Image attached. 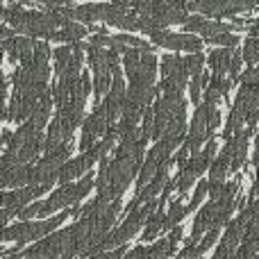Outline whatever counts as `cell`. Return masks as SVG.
I'll use <instances>...</instances> for the list:
<instances>
[{
    "label": "cell",
    "instance_id": "obj_12",
    "mask_svg": "<svg viewBox=\"0 0 259 259\" xmlns=\"http://www.w3.org/2000/svg\"><path fill=\"white\" fill-rule=\"evenodd\" d=\"M232 32H241V30H239V27H234L232 23L207 21L205 30H202L200 34H202V41H205V44H209V41H211V39H216V36H221V34H232Z\"/></svg>",
    "mask_w": 259,
    "mask_h": 259
},
{
    "label": "cell",
    "instance_id": "obj_16",
    "mask_svg": "<svg viewBox=\"0 0 259 259\" xmlns=\"http://www.w3.org/2000/svg\"><path fill=\"white\" fill-rule=\"evenodd\" d=\"M71 55H73V46H59L53 50V59H55V73L59 77L66 73L68 64H71Z\"/></svg>",
    "mask_w": 259,
    "mask_h": 259
},
{
    "label": "cell",
    "instance_id": "obj_42",
    "mask_svg": "<svg viewBox=\"0 0 259 259\" xmlns=\"http://www.w3.org/2000/svg\"><path fill=\"white\" fill-rule=\"evenodd\" d=\"M82 259H96V257H82Z\"/></svg>",
    "mask_w": 259,
    "mask_h": 259
},
{
    "label": "cell",
    "instance_id": "obj_5",
    "mask_svg": "<svg viewBox=\"0 0 259 259\" xmlns=\"http://www.w3.org/2000/svg\"><path fill=\"white\" fill-rule=\"evenodd\" d=\"M255 3H196V12H202L205 16L211 18H221V16H234L239 12H246V9H252Z\"/></svg>",
    "mask_w": 259,
    "mask_h": 259
},
{
    "label": "cell",
    "instance_id": "obj_20",
    "mask_svg": "<svg viewBox=\"0 0 259 259\" xmlns=\"http://www.w3.org/2000/svg\"><path fill=\"white\" fill-rule=\"evenodd\" d=\"M241 57L246 59L250 66H259V41L257 39H250V36H248L243 48H241Z\"/></svg>",
    "mask_w": 259,
    "mask_h": 259
},
{
    "label": "cell",
    "instance_id": "obj_37",
    "mask_svg": "<svg viewBox=\"0 0 259 259\" xmlns=\"http://www.w3.org/2000/svg\"><path fill=\"white\" fill-rule=\"evenodd\" d=\"M198 257H200V255H198V248L196 246H184V250L180 252L175 259H198Z\"/></svg>",
    "mask_w": 259,
    "mask_h": 259
},
{
    "label": "cell",
    "instance_id": "obj_17",
    "mask_svg": "<svg viewBox=\"0 0 259 259\" xmlns=\"http://www.w3.org/2000/svg\"><path fill=\"white\" fill-rule=\"evenodd\" d=\"M182 200L184 198H178V200H173L170 202V209H168V214H166V219H164V230H173V225H178L180 221L184 219V205H182Z\"/></svg>",
    "mask_w": 259,
    "mask_h": 259
},
{
    "label": "cell",
    "instance_id": "obj_39",
    "mask_svg": "<svg viewBox=\"0 0 259 259\" xmlns=\"http://www.w3.org/2000/svg\"><path fill=\"white\" fill-rule=\"evenodd\" d=\"M12 36H16V34H14L12 27L0 25V41H7V39H12Z\"/></svg>",
    "mask_w": 259,
    "mask_h": 259
},
{
    "label": "cell",
    "instance_id": "obj_15",
    "mask_svg": "<svg viewBox=\"0 0 259 259\" xmlns=\"http://www.w3.org/2000/svg\"><path fill=\"white\" fill-rule=\"evenodd\" d=\"M87 62H89V66L94 68V73L98 75V73H109L107 71V59H105V53L107 50H103V48H96V46H87Z\"/></svg>",
    "mask_w": 259,
    "mask_h": 259
},
{
    "label": "cell",
    "instance_id": "obj_4",
    "mask_svg": "<svg viewBox=\"0 0 259 259\" xmlns=\"http://www.w3.org/2000/svg\"><path fill=\"white\" fill-rule=\"evenodd\" d=\"M71 205H77V200H75V182L64 184V187H59L57 191L50 193V198L48 200H44V205H41L39 216H44L46 219V216H50L53 211L62 209V207H71Z\"/></svg>",
    "mask_w": 259,
    "mask_h": 259
},
{
    "label": "cell",
    "instance_id": "obj_7",
    "mask_svg": "<svg viewBox=\"0 0 259 259\" xmlns=\"http://www.w3.org/2000/svg\"><path fill=\"white\" fill-rule=\"evenodd\" d=\"M259 107V87H243L237 91V98H234L232 109H237L239 114H243V118Z\"/></svg>",
    "mask_w": 259,
    "mask_h": 259
},
{
    "label": "cell",
    "instance_id": "obj_13",
    "mask_svg": "<svg viewBox=\"0 0 259 259\" xmlns=\"http://www.w3.org/2000/svg\"><path fill=\"white\" fill-rule=\"evenodd\" d=\"M75 12H77V18L89 25H94L96 21H100L105 14V5H98V3H87V5H75Z\"/></svg>",
    "mask_w": 259,
    "mask_h": 259
},
{
    "label": "cell",
    "instance_id": "obj_33",
    "mask_svg": "<svg viewBox=\"0 0 259 259\" xmlns=\"http://www.w3.org/2000/svg\"><path fill=\"white\" fill-rule=\"evenodd\" d=\"M41 205H44V202H41V200H34V202H32V205H27L25 209H23V211H21V214H18V216H21L23 221H27V219H34V216H39V211H41Z\"/></svg>",
    "mask_w": 259,
    "mask_h": 259
},
{
    "label": "cell",
    "instance_id": "obj_8",
    "mask_svg": "<svg viewBox=\"0 0 259 259\" xmlns=\"http://www.w3.org/2000/svg\"><path fill=\"white\" fill-rule=\"evenodd\" d=\"M91 168V164L84 159V155H80V157H75V159H68L66 164L59 168V173H57V182L62 184H71V180H75V178H82V173L87 175V170Z\"/></svg>",
    "mask_w": 259,
    "mask_h": 259
},
{
    "label": "cell",
    "instance_id": "obj_9",
    "mask_svg": "<svg viewBox=\"0 0 259 259\" xmlns=\"http://www.w3.org/2000/svg\"><path fill=\"white\" fill-rule=\"evenodd\" d=\"M89 34L87 27L82 23H66L62 30H57L50 39L53 41H62L64 46H73V44H82V39Z\"/></svg>",
    "mask_w": 259,
    "mask_h": 259
},
{
    "label": "cell",
    "instance_id": "obj_3",
    "mask_svg": "<svg viewBox=\"0 0 259 259\" xmlns=\"http://www.w3.org/2000/svg\"><path fill=\"white\" fill-rule=\"evenodd\" d=\"M125 91H127V87H125V80H123L121 73L112 75V87H109L107 96H105V100H103V107L107 109L112 121L123 112V107H125Z\"/></svg>",
    "mask_w": 259,
    "mask_h": 259
},
{
    "label": "cell",
    "instance_id": "obj_28",
    "mask_svg": "<svg viewBox=\"0 0 259 259\" xmlns=\"http://www.w3.org/2000/svg\"><path fill=\"white\" fill-rule=\"evenodd\" d=\"M94 184L98 187V191L100 189H107L109 184H112V173H109V161L107 159H103V164H100V173H98V178L94 180Z\"/></svg>",
    "mask_w": 259,
    "mask_h": 259
},
{
    "label": "cell",
    "instance_id": "obj_21",
    "mask_svg": "<svg viewBox=\"0 0 259 259\" xmlns=\"http://www.w3.org/2000/svg\"><path fill=\"white\" fill-rule=\"evenodd\" d=\"M89 91H91V80H89V75H82L80 80H77L75 89H73L71 100H73V103L84 105V103H87V96H89Z\"/></svg>",
    "mask_w": 259,
    "mask_h": 259
},
{
    "label": "cell",
    "instance_id": "obj_31",
    "mask_svg": "<svg viewBox=\"0 0 259 259\" xmlns=\"http://www.w3.org/2000/svg\"><path fill=\"white\" fill-rule=\"evenodd\" d=\"M207 25V18L205 16H189V21L184 23V34H189V32H202Z\"/></svg>",
    "mask_w": 259,
    "mask_h": 259
},
{
    "label": "cell",
    "instance_id": "obj_30",
    "mask_svg": "<svg viewBox=\"0 0 259 259\" xmlns=\"http://www.w3.org/2000/svg\"><path fill=\"white\" fill-rule=\"evenodd\" d=\"M223 98L221 96V91H219V84H216V77H211L209 80V84H207V91H205V100L202 103H207V105H214L216 107V103Z\"/></svg>",
    "mask_w": 259,
    "mask_h": 259
},
{
    "label": "cell",
    "instance_id": "obj_40",
    "mask_svg": "<svg viewBox=\"0 0 259 259\" xmlns=\"http://www.w3.org/2000/svg\"><path fill=\"white\" fill-rule=\"evenodd\" d=\"M7 98V80H5V75L0 73V100Z\"/></svg>",
    "mask_w": 259,
    "mask_h": 259
},
{
    "label": "cell",
    "instance_id": "obj_18",
    "mask_svg": "<svg viewBox=\"0 0 259 259\" xmlns=\"http://www.w3.org/2000/svg\"><path fill=\"white\" fill-rule=\"evenodd\" d=\"M182 66H184V71H187L191 77L193 75H200L202 66H205V55H202V53L187 55V57H182Z\"/></svg>",
    "mask_w": 259,
    "mask_h": 259
},
{
    "label": "cell",
    "instance_id": "obj_19",
    "mask_svg": "<svg viewBox=\"0 0 259 259\" xmlns=\"http://www.w3.org/2000/svg\"><path fill=\"white\" fill-rule=\"evenodd\" d=\"M53 57L48 41H36L34 44V53H32V64L34 66H48V59Z\"/></svg>",
    "mask_w": 259,
    "mask_h": 259
},
{
    "label": "cell",
    "instance_id": "obj_29",
    "mask_svg": "<svg viewBox=\"0 0 259 259\" xmlns=\"http://www.w3.org/2000/svg\"><path fill=\"white\" fill-rule=\"evenodd\" d=\"M180 62H182V57H178V55H164V59H161V75L164 77L173 75V71L180 66Z\"/></svg>",
    "mask_w": 259,
    "mask_h": 259
},
{
    "label": "cell",
    "instance_id": "obj_44",
    "mask_svg": "<svg viewBox=\"0 0 259 259\" xmlns=\"http://www.w3.org/2000/svg\"><path fill=\"white\" fill-rule=\"evenodd\" d=\"M0 193H3V191H0Z\"/></svg>",
    "mask_w": 259,
    "mask_h": 259
},
{
    "label": "cell",
    "instance_id": "obj_35",
    "mask_svg": "<svg viewBox=\"0 0 259 259\" xmlns=\"http://www.w3.org/2000/svg\"><path fill=\"white\" fill-rule=\"evenodd\" d=\"M123 259H148V248L146 246H137L132 250H127V255Z\"/></svg>",
    "mask_w": 259,
    "mask_h": 259
},
{
    "label": "cell",
    "instance_id": "obj_41",
    "mask_svg": "<svg viewBox=\"0 0 259 259\" xmlns=\"http://www.w3.org/2000/svg\"><path fill=\"white\" fill-rule=\"evenodd\" d=\"M7 121V107H5V100H0V123Z\"/></svg>",
    "mask_w": 259,
    "mask_h": 259
},
{
    "label": "cell",
    "instance_id": "obj_2",
    "mask_svg": "<svg viewBox=\"0 0 259 259\" xmlns=\"http://www.w3.org/2000/svg\"><path fill=\"white\" fill-rule=\"evenodd\" d=\"M68 216H71V211L64 209V214L50 216V219H44V221H27V232H25V237H23V241H18V243L25 246L27 241H39V239L48 237V234H53L55 230L64 223V219H68Z\"/></svg>",
    "mask_w": 259,
    "mask_h": 259
},
{
    "label": "cell",
    "instance_id": "obj_6",
    "mask_svg": "<svg viewBox=\"0 0 259 259\" xmlns=\"http://www.w3.org/2000/svg\"><path fill=\"white\" fill-rule=\"evenodd\" d=\"M230 161H232V139L225 141V146L221 148V152L214 157L209 166V180L211 182H223V178L230 170Z\"/></svg>",
    "mask_w": 259,
    "mask_h": 259
},
{
    "label": "cell",
    "instance_id": "obj_26",
    "mask_svg": "<svg viewBox=\"0 0 259 259\" xmlns=\"http://www.w3.org/2000/svg\"><path fill=\"white\" fill-rule=\"evenodd\" d=\"M219 232H221V230H209V232H205V237H202L200 243L196 246L198 248V255L202 257L211 246H216V241H219Z\"/></svg>",
    "mask_w": 259,
    "mask_h": 259
},
{
    "label": "cell",
    "instance_id": "obj_24",
    "mask_svg": "<svg viewBox=\"0 0 259 259\" xmlns=\"http://www.w3.org/2000/svg\"><path fill=\"white\" fill-rule=\"evenodd\" d=\"M109 87H112V75L109 73H98L94 80V91H96V100L100 103V96H107Z\"/></svg>",
    "mask_w": 259,
    "mask_h": 259
},
{
    "label": "cell",
    "instance_id": "obj_14",
    "mask_svg": "<svg viewBox=\"0 0 259 259\" xmlns=\"http://www.w3.org/2000/svg\"><path fill=\"white\" fill-rule=\"evenodd\" d=\"M164 219H166V214L161 209H157L155 214H152L150 219L146 221V228H143V232H141L143 241H152V239H155L157 234L164 230Z\"/></svg>",
    "mask_w": 259,
    "mask_h": 259
},
{
    "label": "cell",
    "instance_id": "obj_27",
    "mask_svg": "<svg viewBox=\"0 0 259 259\" xmlns=\"http://www.w3.org/2000/svg\"><path fill=\"white\" fill-rule=\"evenodd\" d=\"M237 80L243 87H259V66H248Z\"/></svg>",
    "mask_w": 259,
    "mask_h": 259
},
{
    "label": "cell",
    "instance_id": "obj_34",
    "mask_svg": "<svg viewBox=\"0 0 259 259\" xmlns=\"http://www.w3.org/2000/svg\"><path fill=\"white\" fill-rule=\"evenodd\" d=\"M112 44V36L107 34V32H98V34L91 36L89 46H96V48H100V46H109Z\"/></svg>",
    "mask_w": 259,
    "mask_h": 259
},
{
    "label": "cell",
    "instance_id": "obj_1",
    "mask_svg": "<svg viewBox=\"0 0 259 259\" xmlns=\"http://www.w3.org/2000/svg\"><path fill=\"white\" fill-rule=\"evenodd\" d=\"M152 46H161V48L168 50H187V53H202V46L205 41L198 39V36H189V34H175L168 30H157L150 34Z\"/></svg>",
    "mask_w": 259,
    "mask_h": 259
},
{
    "label": "cell",
    "instance_id": "obj_11",
    "mask_svg": "<svg viewBox=\"0 0 259 259\" xmlns=\"http://www.w3.org/2000/svg\"><path fill=\"white\" fill-rule=\"evenodd\" d=\"M230 59H232L230 48L209 50V68L214 71V77H225V73L230 71Z\"/></svg>",
    "mask_w": 259,
    "mask_h": 259
},
{
    "label": "cell",
    "instance_id": "obj_23",
    "mask_svg": "<svg viewBox=\"0 0 259 259\" xmlns=\"http://www.w3.org/2000/svg\"><path fill=\"white\" fill-rule=\"evenodd\" d=\"M205 84H209V77L205 75V73H200V75H193V80H191V91H189V94H191V103L196 105H200V91H202V87Z\"/></svg>",
    "mask_w": 259,
    "mask_h": 259
},
{
    "label": "cell",
    "instance_id": "obj_10",
    "mask_svg": "<svg viewBox=\"0 0 259 259\" xmlns=\"http://www.w3.org/2000/svg\"><path fill=\"white\" fill-rule=\"evenodd\" d=\"M44 132H36L34 137L30 139V141H25V146L21 148V150L16 152V157H18V164H23V166H30L32 161L39 157V152L44 150Z\"/></svg>",
    "mask_w": 259,
    "mask_h": 259
},
{
    "label": "cell",
    "instance_id": "obj_25",
    "mask_svg": "<svg viewBox=\"0 0 259 259\" xmlns=\"http://www.w3.org/2000/svg\"><path fill=\"white\" fill-rule=\"evenodd\" d=\"M91 187H94V175H91V173L82 175V180H80V182H75V200H77V202H80V200H84V198L89 196Z\"/></svg>",
    "mask_w": 259,
    "mask_h": 259
},
{
    "label": "cell",
    "instance_id": "obj_43",
    "mask_svg": "<svg viewBox=\"0 0 259 259\" xmlns=\"http://www.w3.org/2000/svg\"><path fill=\"white\" fill-rule=\"evenodd\" d=\"M0 62H3V55H0Z\"/></svg>",
    "mask_w": 259,
    "mask_h": 259
},
{
    "label": "cell",
    "instance_id": "obj_22",
    "mask_svg": "<svg viewBox=\"0 0 259 259\" xmlns=\"http://www.w3.org/2000/svg\"><path fill=\"white\" fill-rule=\"evenodd\" d=\"M207 191H209V180H200L198 187H196V193H193V198H191V202L184 207V214H191V211L202 202V198L207 196Z\"/></svg>",
    "mask_w": 259,
    "mask_h": 259
},
{
    "label": "cell",
    "instance_id": "obj_38",
    "mask_svg": "<svg viewBox=\"0 0 259 259\" xmlns=\"http://www.w3.org/2000/svg\"><path fill=\"white\" fill-rule=\"evenodd\" d=\"M259 198V166H257V175H255V184H252V191L248 193V202L257 200Z\"/></svg>",
    "mask_w": 259,
    "mask_h": 259
},
{
    "label": "cell",
    "instance_id": "obj_36",
    "mask_svg": "<svg viewBox=\"0 0 259 259\" xmlns=\"http://www.w3.org/2000/svg\"><path fill=\"white\" fill-rule=\"evenodd\" d=\"M182 234H184V228H182V225H175V228L168 232V237H166V239H168L173 246H178V241L182 239Z\"/></svg>",
    "mask_w": 259,
    "mask_h": 259
},
{
    "label": "cell",
    "instance_id": "obj_32",
    "mask_svg": "<svg viewBox=\"0 0 259 259\" xmlns=\"http://www.w3.org/2000/svg\"><path fill=\"white\" fill-rule=\"evenodd\" d=\"M241 64H243V57H241V50H232V59H230V80H237L241 75Z\"/></svg>",
    "mask_w": 259,
    "mask_h": 259
}]
</instances>
